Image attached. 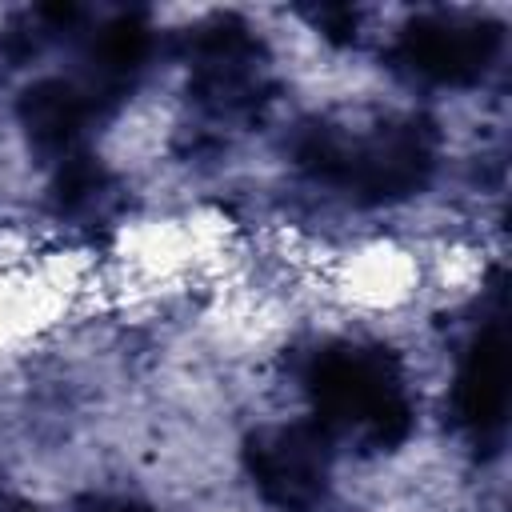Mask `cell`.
<instances>
[{"label":"cell","instance_id":"4","mask_svg":"<svg viewBox=\"0 0 512 512\" xmlns=\"http://www.w3.org/2000/svg\"><path fill=\"white\" fill-rule=\"evenodd\" d=\"M508 412V344L500 320H484L452 372V416L476 440L504 428Z\"/></svg>","mask_w":512,"mask_h":512},{"label":"cell","instance_id":"6","mask_svg":"<svg viewBox=\"0 0 512 512\" xmlns=\"http://www.w3.org/2000/svg\"><path fill=\"white\" fill-rule=\"evenodd\" d=\"M0 512H40L32 500H24V496H8V492H0Z\"/></svg>","mask_w":512,"mask_h":512},{"label":"cell","instance_id":"1","mask_svg":"<svg viewBox=\"0 0 512 512\" xmlns=\"http://www.w3.org/2000/svg\"><path fill=\"white\" fill-rule=\"evenodd\" d=\"M300 388L312 420L336 436H360L372 448H392L412 432V388L404 360L372 340H332L304 364Z\"/></svg>","mask_w":512,"mask_h":512},{"label":"cell","instance_id":"5","mask_svg":"<svg viewBox=\"0 0 512 512\" xmlns=\"http://www.w3.org/2000/svg\"><path fill=\"white\" fill-rule=\"evenodd\" d=\"M92 112H96V96L84 88V80L72 76H36L16 100V120L28 144L52 164L84 148Z\"/></svg>","mask_w":512,"mask_h":512},{"label":"cell","instance_id":"2","mask_svg":"<svg viewBox=\"0 0 512 512\" xmlns=\"http://www.w3.org/2000/svg\"><path fill=\"white\" fill-rule=\"evenodd\" d=\"M332 436L316 420L256 428L244 440V472L280 512H312L328 484Z\"/></svg>","mask_w":512,"mask_h":512},{"label":"cell","instance_id":"3","mask_svg":"<svg viewBox=\"0 0 512 512\" xmlns=\"http://www.w3.org/2000/svg\"><path fill=\"white\" fill-rule=\"evenodd\" d=\"M500 52V28L476 12H416L396 32V60L428 84H476Z\"/></svg>","mask_w":512,"mask_h":512}]
</instances>
